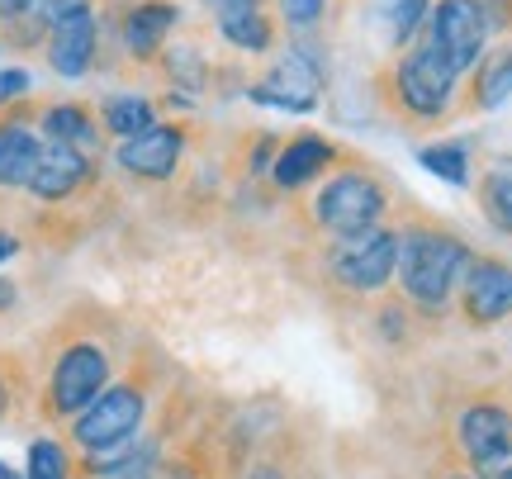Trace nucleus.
<instances>
[{
	"mask_svg": "<svg viewBox=\"0 0 512 479\" xmlns=\"http://www.w3.org/2000/svg\"><path fill=\"white\" fill-rule=\"evenodd\" d=\"M76 461H72V446L57 442V437H38L29 446V465H24V479H72Z\"/></svg>",
	"mask_w": 512,
	"mask_h": 479,
	"instance_id": "nucleus-22",
	"label": "nucleus"
},
{
	"mask_svg": "<svg viewBox=\"0 0 512 479\" xmlns=\"http://www.w3.org/2000/svg\"><path fill=\"white\" fill-rule=\"evenodd\" d=\"M19 252V238L15 233H5V228H0V261H10Z\"/></svg>",
	"mask_w": 512,
	"mask_h": 479,
	"instance_id": "nucleus-33",
	"label": "nucleus"
},
{
	"mask_svg": "<svg viewBox=\"0 0 512 479\" xmlns=\"http://www.w3.org/2000/svg\"><path fill=\"white\" fill-rule=\"evenodd\" d=\"M34 10V0H0V24H10V19L29 15Z\"/></svg>",
	"mask_w": 512,
	"mask_h": 479,
	"instance_id": "nucleus-30",
	"label": "nucleus"
},
{
	"mask_svg": "<svg viewBox=\"0 0 512 479\" xmlns=\"http://www.w3.org/2000/svg\"><path fill=\"white\" fill-rule=\"evenodd\" d=\"M0 479H19V475H15V470H10L5 461H0Z\"/></svg>",
	"mask_w": 512,
	"mask_h": 479,
	"instance_id": "nucleus-34",
	"label": "nucleus"
},
{
	"mask_svg": "<svg viewBox=\"0 0 512 479\" xmlns=\"http://www.w3.org/2000/svg\"><path fill=\"white\" fill-rule=\"evenodd\" d=\"M475 10L489 34H508L512 29V0H475Z\"/></svg>",
	"mask_w": 512,
	"mask_h": 479,
	"instance_id": "nucleus-28",
	"label": "nucleus"
},
{
	"mask_svg": "<svg viewBox=\"0 0 512 479\" xmlns=\"http://www.w3.org/2000/svg\"><path fill=\"white\" fill-rule=\"evenodd\" d=\"M43 57L62 81H81L86 72H95V62H100V15L86 10V15L53 24L48 43H43Z\"/></svg>",
	"mask_w": 512,
	"mask_h": 479,
	"instance_id": "nucleus-13",
	"label": "nucleus"
},
{
	"mask_svg": "<svg viewBox=\"0 0 512 479\" xmlns=\"http://www.w3.org/2000/svg\"><path fill=\"white\" fill-rule=\"evenodd\" d=\"M512 100V43L479 57V67L470 72V95L460 100V114H489Z\"/></svg>",
	"mask_w": 512,
	"mask_h": 479,
	"instance_id": "nucleus-17",
	"label": "nucleus"
},
{
	"mask_svg": "<svg viewBox=\"0 0 512 479\" xmlns=\"http://www.w3.org/2000/svg\"><path fill=\"white\" fill-rule=\"evenodd\" d=\"M209 15H223V10H238V5H266V0H200Z\"/></svg>",
	"mask_w": 512,
	"mask_h": 479,
	"instance_id": "nucleus-32",
	"label": "nucleus"
},
{
	"mask_svg": "<svg viewBox=\"0 0 512 479\" xmlns=\"http://www.w3.org/2000/svg\"><path fill=\"white\" fill-rule=\"evenodd\" d=\"M479 209L498 233H512V162H494L479 176Z\"/></svg>",
	"mask_w": 512,
	"mask_h": 479,
	"instance_id": "nucleus-20",
	"label": "nucleus"
},
{
	"mask_svg": "<svg viewBox=\"0 0 512 479\" xmlns=\"http://www.w3.org/2000/svg\"><path fill=\"white\" fill-rule=\"evenodd\" d=\"M460 451L470 456V465H489L498 456H508L512 451V413L503 404H475L460 413Z\"/></svg>",
	"mask_w": 512,
	"mask_h": 479,
	"instance_id": "nucleus-15",
	"label": "nucleus"
},
{
	"mask_svg": "<svg viewBox=\"0 0 512 479\" xmlns=\"http://www.w3.org/2000/svg\"><path fill=\"white\" fill-rule=\"evenodd\" d=\"M38 133L48 143H67V148L100 157L105 148V129H100V114L81 100H53V105H38Z\"/></svg>",
	"mask_w": 512,
	"mask_h": 479,
	"instance_id": "nucleus-16",
	"label": "nucleus"
},
{
	"mask_svg": "<svg viewBox=\"0 0 512 479\" xmlns=\"http://www.w3.org/2000/svg\"><path fill=\"white\" fill-rule=\"evenodd\" d=\"M185 143H190V129L176 124V119H157L152 129L133 133L124 143H114V166L133 176V181L147 185H162L171 181L185 162Z\"/></svg>",
	"mask_w": 512,
	"mask_h": 479,
	"instance_id": "nucleus-8",
	"label": "nucleus"
},
{
	"mask_svg": "<svg viewBox=\"0 0 512 479\" xmlns=\"http://www.w3.org/2000/svg\"><path fill=\"white\" fill-rule=\"evenodd\" d=\"M147 404H152V380H147L143 370H138V361H133L128 375L110 380L105 394H100L86 413H76L67 442H72L81 456H105V451H119V446L138 442V437H143V423H147Z\"/></svg>",
	"mask_w": 512,
	"mask_h": 479,
	"instance_id": "nucleus-5",
	"label": "nucleus"
},
{
	"mask_svg": "<svg viewBox=\"0 0 512 479\" xmlns=\"http://www.w3.org/2000/svg\"><path fill=\"white\" fill-rule=\"evenodd\" d=\"M100 129L110 133V138H133V133H143V129H152L157 124V105L147 100V95H133V91H124V95H105L100 100Z\"/></svg>",
	"mask_w": 512,
	"mask_h": 479,
	"instance_id": "nucleus-19",
	"label": "nucleus"
},
{
	"mask_svg": "<svg viewBox=\"0 0 512 479\" xmlns=\"http://www.w3.org/2000/svg\"><path fill=\"white\" fill-rule=\"evenodd\" d=\"M114 347L91 328H72L67 337L57 332V347L48 356V375L38 385V418L43 423H72L76 413L105 394L114 380Z\"/></svg>",
	"mask_w": 512,
	"mask_h": 479,
	"instance_id": "nucleus-2",
	"label": "nucleus"
},
{
	"mask_svg": "<svg viewBox=\"0 0 512 479\" xmlns=\"http://www.w3.org/2000/svg\"><path fill=\"white\" fill-rule=\"evenodd\" d=\"M384 214H389V185L370 162L328 171L304 200V223L318 238H351V233L380 228Z\"/></svg>",
	"mask_w": 512,
	"mask_h": 479,
	"instance_id": "nucleus-3",
	"label": "nucleus"
},
{
	"mask_svg": "<svg viewBox=\"0 0 512 479\" xmlns=\"http://www.w3.org/2000/svg\"><path fill=\"white\" fill-rule=\"evenodd\" d=\"M422 38L456 67V76H470L479 67V57L489 53V29L479 19L475 0H432V15H427V34Z\"/></svg>",
	"mask_w": 512,
	"mask_h": 479,
	"instance_id": "nucleus-7",
	"label": "nucleus"
},
{
	"mask_svg": "<svg viewBox=\"0 0 512 479\" xmlns=\"http://www.w3.org/2000/svg\"><path fill=\"white\" fill-rule=\"evenodd\" d=\"M86 10H95V0H34V15L53 29V24H62V19L72 15H86Z\"/></svg>",
	"mask_w": 512,
	"mask_h": 479,
	"instance_id": "nucleus-27",
	"label": "nucleus"
},
{
	"mask_svg": "<svg viewBox=\"0 0 512 479\" xmlns=\"http://www.w3.org/2000/svg\"><path fill=\"white\" fill-rule=\"evenodd\" d=\"M24 389H29V375H24V366L15 361V351H0V423L19 408Z\"/></svg>",
	"mask_w": 512,
	"mask_h": 479,
	"instance_id": "nucleus-25",
	"label": "nucleus"
},
{
	"mask_svg": "<svg viewBox=\"0 0 512 479\" xmlns=\"http://www.w3.org/2000/svg\"><path fill=\"white\" fill-rule=\"evenodd\" d=\"M394 266H399V228H366L351 238H328L323 247V280L332 295L347 299H375L394 285Z\"/></svg>",
	"mask_w": 512,
	"mask_h": 479,
	"instance_id": "nucleus-6",
	"label": "nucleus"
},
{
	"mask_svg": "<svg viewBox=\"0 0 512 479\" xmlns=\"http://www.w3.org/2000/svg\"><path fill=\"white\" fill-rule=\"evenodd\" d=\"M15 100H29V72L24 67L0 72V105H15Z\"/></svg>",
	"mask_w": 512,
	"mask_h": 479,
	"instance_id": "nucleus-29",
	"label": "nucleus"
},
{
	"mask_svg": "<svg viewBox=\"0 0 512 479\" xmlns=\"http://www.w3.org/2000/svg\"><path fill=\"white\" fill-rule=\"evenodd\" d=\"M470 257L475 252L456 228L437 219H408L399 228V266H394L399 299H408L422 318H441Z\"/></svg>",
	"mask_w": 512,
	"mask_h": 479,
	"instance_id": "nucleus-1",
	"label": "nucleus"
},
{
	"mask_svg": "<svg viewBox=\"0 0 512 479\" xmlns=\"http://www.w3.org/2000/svg\"><path fill=\"white\" fill-rule=\"evenodd\" d=\"M157 67L166 72V81H171L176 91H204V81H209V67H204L200 48H171V43H166V53Z\"/></svg>",
	"mask_w": 512,
	"mask_h": 479,
	"instance_id": "nucleus-23",
	"label": "nucleus"
},
{
	"mask_svg": "<svg viewBox=\"0 0 512 479\" xmlns=\"http://www.w3.org/2000/svg\"><path fill=\"white\" fill-rule=\"evenodd\" d=\"M427 15H432V0H380V19H384V34H389V48L403 53V48L422 34Z\"/></svg>",
	"mask_w": 512,
	"mask_h": 479,
	"instance_id": "nucleus-21",
	"label": "nucleus"
},
{
	"mask_svg": "<svg viewBox=\"0 0 512 479\" xmlns=\"http://www.w3.org/2000/svg\"><path fill=\"white\" fill-rule=\"evenodd\" d=\"M456 86H460L456 67H451L427 38H413V43L389 62V72L380 76L384 100H389L394 114L408 119V124H437V119H446V114L456 110Z\"/></svg>",
	"mask_w": 512,
	"mask_h": 479,
	"instance_id": "nucleus-4",
	"label": "nucleus"
},
{
	"mask_svg": "<svg viewBox=\"0 0 512 479\" xmlns=\"http://www.w3.org/2000/svg\"><path fill=\"white\" fill-rule=\"evenodd\" d=\"M181 24V5L176 0H133L124 10H114V34H119V53L133 67H157L166 53V38Z\"/></svg>",
	"mask_w": 512,
	"mask_h": 479,
	"instance_id": "nucleus-9",
	"label": "nucleus"
},
{
	"mask_svg": "<svg viewBox=\"0 0 512 479\" xmlns=\"http://www.w3.org/2000/svg\"><path fill=\"white\" fill-rule=\"evenodd\" d=\"M328 15V0H280V19L290 34H309Z\"/></svg>",
	"mask_w": 512,
	"mask_h": 479,
	"instance_id": "nucleus-26",
	"label": "nucleus"
},
{
	"mask_svg": "<svg viewBox=\"0 0 512 479\" xmlns=\"http://www.w3.org/2000/svg\"><path fill=\"white\" fill-rule=\"evenodd\" d=\"M451 479H479V475H451Z\"/></svg>",
	"mask_w": 512,
	"mask_h": 479,
	"instance_id": "nucleus-35",
	"label": "nucleus"
},
{
	"mask_svg": "<svg viewBox=\"0 0 512 479\" xmlns=\"http://www.w3.org/2000/svg\"><path fill=\"white\" fill-rule=\"evenodd\" d=\"M0 53H5V43H0Z\"/></svg>",
	"mask_w": 512,
	"mask_h": 479,
	"instance_id": "nucleus-36",
	"label": "nucleus"
},
{
	"mask_svg": "<svg viewBox=\"0 0 512 479\" xmlns=\"http://www.w3.org/2000/svg\"><path fill=\"white\" fill-rule=\"evenodd\" d=\"M342 157H347V152L337 148L332 138H323V133H299V138H290V143L275 148L271 181L294 195V190H304V185H318Z\"/></svg>",
	"mask_w": 512,
	"mask_h": 479,
	"instance_id": "nucleus-14",
	"label": "nucleus"
},
{
	"mask_svg": "<svg viewBox=\"0 0 512 479\" xmlns=\"http://www.w3.org/2000/svg\"><path fill=\"white\" fill-rule=\"evenodd\" d=\"M418 162L451 185H470V148L465 143H432L418 152Z\"/></svg>",
	"mask_w": 512,
	"mask_h": 479,
	"instance_id": "nucleus-24",
	"label": "nucleus"
},
{
	"mask_svg": "<svg viewBox=\"0 0 512 479\" xmlns=\"http://www.w3.org/2000/svg\"><path fill=\"white\" fill-rule=\"evenodd\" d=\"M91 181H95V157L67 148V143H48V138H43L38 166L24 190H29L38 204H72L91 190Z\"/></svg>",
	"mask_w": 512,
	"mask_h": 479,
	"instance_id": "nucleus-11",
	"label": "nucleus"
},
{
	"mask_svg": "<svg viewBox=\"0 0 512 479\" xmlns=\"http://www.w3.org/2000/svg\"><path fill=\"white\" fill-rule=\"evenodd\" d=\"M43 152V133H38V105L15 100L0 110V190H24Z\"/></svg>",
	"mask_w": 512,
	"mask_h": 479,
	"instance_id": "nucleus-12",
	"label": "nucleus"
},
{
	"mask_svg": "<svg viewBox=\"0 0 512 479\" xmlns=\"http://www.w3.org/2000/svg\"><path fill=\"white\" fill-rule=\"evenodd\" d=\"M15 304H19V285L10 276H0V314H10Z\"/></svg>",
	"mask_w": 512,
	"mask_h": 479,
	"instance_id": "nucleus-31",
	"label": "nucleus"
},
{
	"mask_svg": "<svg viewBox=\"0 0 512 479\" xmlns=\"http://www.w3.org/2000/svg\"><path fill=\"white\" fill-rule=\"evenodd\" d=\"M460 314L475 328H494L512 314V266L498 257H470L460 276Z\"/></svg>",
	"mask_w": 512,
	"mask_h": 479,
	"instance_id": "nucleus-10",
	"label": "nucleus"
},
{
	"mask_svg": "<svg viewBox=\"0 0 512 479\" xmlns=\"http://www.w3.org/2000/svg\"><path fill=\"white\" fill-rule=\"evenodd\" d=\"M214 24H219V34L238 48V53H271L275 38H280V24H275V15H266V5H238V10H223V15H214Z\"/></svg>",
	"mask_w": 512,
	"mask_h": 479,
	"instance_id": "nucleus-18",
	"label": "nucleus"
}]
</instances>
